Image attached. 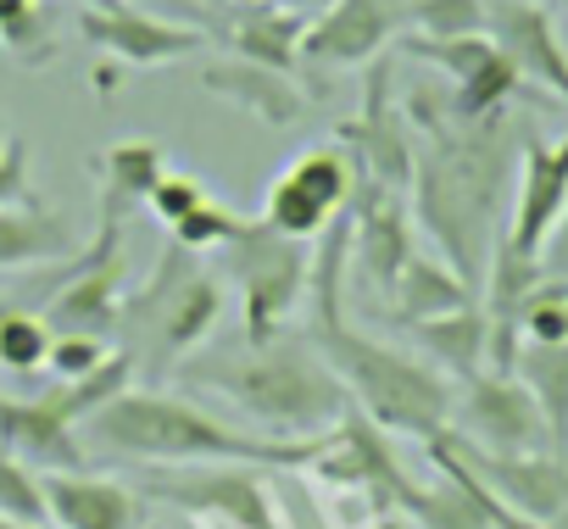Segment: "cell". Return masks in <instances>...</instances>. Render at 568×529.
Segmentation results:
<instances>
[{
    "instance_id": "1",
    "label": "cell",
    "mask_w": 568,
    "mask_h": 529,
    "mask_svg": "<svg viewBox=\"0 0 568 529\" xmlns=\"http://www.w3.org/2000/svg\"><path fill=\"white\" fill-rule=\"evenodd\" d=\"M413 123V223L446 251V268H457L474 291L485 285V262L496 251V206L513 179V123L479 118L463 123L435 95L407 101Z\"/></svg>"
},
{
    "instance_id": "2",
    "label": "cell",
    "mask_w": 568,
    "mask_h": 529,
    "mask_svg": "<svg viewBox=\"0 0 568 529\" xmlns=\"http://www.w3.org/2000/svg\"><path fill=\"white\" fill-rule=\"evenodd\" d=\"M346 262H352V206L313 240V285H307L313 324H307V340L341 374V385H346V396L363 418H374L385 435H407V440L424 446L440 429H452L457 385L429 357H413V352L385 346V340L363 335L357 324H346Z\"/></svg>"
},
{
    "instance_id": "3",
    "label": "cell",
    "mask_w": 568,
    "mask_h": 529,
    "mask_svg": "<svg viewBox=\"0 0 568 529\" xmlns=\"http://www.w3.org/2000/svg\"><path fill=\"white\" fill-rule=\"evenodd\" d=\"M84 440L106 457H129V462H156V468H195V462H245V468H313L324 457L329 435L313 440H278V435H251L240 424H223L217 413L145 385V390H123L112 396L90 424Z\"/></svg>"
},
{
    "instance_id": "4",
    "label": "cell",
    "mask_w": 568,
    "mask_h": 529,
    "mask_svg": "<svg viewBox=\"0 0 568 529\" xmlns=\"http://www.w3.org/2000/svg\"><path fill=\"white\" fill-rule=\"evenodd\" d=\"M173 374H179V385L217 390L223 401H234L240 418L262 424L278 440L329 435L352 413L341 374L318 357L313 340L278 335L267 346H245L240 357H184Z\"/></svg>"
},
{
    "instance_id": "5",
    "label": "cell",
    "mask_w": 568,
    "mask_h": 529,
    "mask_svg": "<svg viewBox=\"0 0 568 529\" xmlns=\"http://www.w3.org/2000/svg\"><path fill=\"white\" fill-rule=\"evenodd\" d=\"M223 318V279L217 268L195 251H184L179 240H168L151 262V274L134 285V296L123 302V352L134 357V374L145 379H168L184 357H195V346L217 329Z\"/></svg>"
},
{
    "instance_id": "6",
    "label": "cell",
    "mask_w": 568,
    "mask_h": 529,
    "mask_svg": "<svg viewBox=\"0 0 568 529\" xmlns=\"http://www.w3.org/2000/svg\"><path fill=\"white\" fill-rule=\"evenodd\" d=\"M217 279L234 285L240 296V335L245 346H267L284 335L313 285V240H291L262 217H245L223 245H217Z\"/></svg>"
},
{
    "instance_id": "7",
    "label": "cell",
    "mask_w": 568,
    "mask_h": 529,
    "mask_svg": "<svg viewBox=\"0 0 568 529\" xmlns=\"http://www.w3.org/2000/svg\"><path fill=\"white\" fill-rule=\"evenodd\" d=\"M134 206H123L118 195L101 190L95 206V240L84 251H73L68 279L45 307L51 335H95V340H118L123 329V302H129V262H123V217Z\"/></svg>"
},
{
    "instance_id": "8",
    "label": "cell",
    "mask_w": 568,
    "mask_h": 529,
    "mask_svg": "<svg viewBox=\"0 0 568 529\" xmlns=\"http://www.w3.org/2000/svg\"><path fill=\"white\" fill-rule=\"evenodd\" d=\"M134 490L151 501L184 507L206 523H223V529H291L278 518V496L262 479V468H245V462H195V468L156 474Z\"/></svg>"
},
{
    "instance_id": "9",
    "label": "cell",
    "mask_w": 568,
    "mask_h": 529,
    "mask_svg": "<svg viewBox=\"0 0 568 529\" xmlns=\"http://www.w3.org/2000/svg\"><path fill=\"white\" fill-rule=\"evenodd\" d=\"M357 195V162L346 145H313L284 167L262 195V223L291 240H318Z\"/></svg>"
},
{
    "instance_id": "10",
    "label": "cell",
    "mask_w": 568,
    "mask_h": 529,
    "mask_svg": "<svg viewBox=\"0 0 568 529\" xmlns=\"http://www.w3.org/2000/svg\"><path fill=\"white\" fill-rule=\"evenodd\" d=\"M507 512L529 518V523H546L557 512H568V462L557 451H485L474 440H463L457 429H440L435 435Z\"/></svg>"
},
{
    "instance_id": "11",
    "label": "cell",
    "mask_w": 568,
    "mask_h": 529,
    "mask_svg": "<svg viewBox=\"0 0 568 529\" xmlns=\"http://www.w3.org/2000/svg\"><path fill=\"white\" fill-rule=\"evenodd\" d=\"M452 424H457L463 440H474L485 451H551L557 446L540 401L529 396V385L518 374H496V368L457 385Z\"/></svg>"
},
{
    "instance_id": "12",
    "label": "cell",
    "mask_w": 568,
    "mask_h": 529,
    "mask_svg": "<svg viewBox=\"0 0 568 529\" xmlns=\"http://www.w3.org/2000/svg\"><path fill=\"white\" fill-rule=\"evenodd\" d=\"M335 145L352 151V162L368 184H385V190L413 184V123L402 118V106L390 95V62L385 57L368 62L363 106H357V118L335 123Z\"/></svg>"
},
{
    "instance_id": "13",
    "label": "cell",
    "mask_w": 568,
    "mask_h": 529,
    "mask_svg": "<svg viewBox=\"0 0 568 529\" xmlns=\"http://www.w3.org/2000/svg\"><path fill=\"white\" fill-rule=\"evenodd\" d=\"M407 34V0H329L302 34V68H363Z\"/></svg>"
},
{
    "instance_id": "14",
    "label": "cell",
    "mask_w": 568,
    "mask_h": 529,
    "mask_svg": "<svg viewBox=\"0 0 568 529\" xmlns=\"http://www.w3.org/2000/svg\"><path fill=\"white\" fill-rule=\"evenodd\" d=\"M79 34H84V45H95L101 57H112L123 68H168V62H184L190 51L206 45V34L195 23H168V18L134 12L129 0L84 7L79 12Z\"/></svg>"
},
{
    "instance_id": "15",
    "label": "cell",
    "mask_w": 568,
    "mask_h": 529,
    "mask_svg": "<svg viewBox=\"0 0 568 529\" xmlns=\"http://www.w3.org/2000/svg\"><path fill=\"white\" fill-rule=\"evenodd\" d=\"M413 206L402 201V190L368 184L357 173V195H352V262L363 268V279L390 302L402 268L413 262Z\"/></svg>"
},
{
    "instance_id": "16",
    "label": "cell",
    "mask_w": 568,
    "mask_h": 529,
    "mask_svg": "<svg viewBox=\"0 0 568 529\" xmlns=\"http://www.w3.org/2000/svg\"><path fill=\"white\" fill-rule=\"evenodd\" d=\"M562 212H568V134L562 140L529 134L518 145V195H513V223L501 240L524 256H540Z\"/></svg>"
},
{
    "instance_id": "17",
    "label": "cell",
    "mask_w": 568,
    "mask_h": 529,
    "mask_svg": "<svg viewBox=\"0 0 568 529\" xmlns=\"http://www.w3.org/2000/svg\"><path fill=\"white\" fill-rule=\"evenodd\" d=\"M490 45L518 68L524 84L568 101V45L557 40V23L540 0H490V18H485Z\"/></svg>"
},
{
    "instance_id": "18",
    "label": "cell",
    "mask_w": 568,
    "mask_h": 529,
    "mask_svg": "<svg viewBox=\"0 0 568 529\" xmlns=\"http://www.w3.org/2000/svg\"><path fill=\"white\" fill-rule=\"evenodd\" d=\"M190 12H195V29L223 40L234 57L278 68V73H302V34H307L313 18L284 12V7H223V12H206L201 0H190Z\"/></svg>"
},
{
    "instance_id": "19",
    "label": "cell",
    "mask_w": 568,
    "mask_h": 529,
    "mask_svg": "<svg viewBox=\"0 0 568 529\" xmlns=\"http://www.w3.org/2000/svg\"><path fill=\"white\" fill-rule=\"evenodd\" d=\"M40 496H45V518L57 529H140V518H145V496L134 485L101 479L90 468L40 474Z\"/></svg>"
},
{
    "instance_id": "20",
    "label": "cell",
    "mask_w": 568,
    "mask_h": 529,
    "mask_svg": "<svg viewBox=\"0 0 568 529\" xmlns=\"http://www.w3.org/2000/svg\"><path fill=\"white\" fill-rule=\"evenodd\" d=\"M201 90L240 106L245 118L267 123V129H296L307 118V90L296 84V73H278L245 57H223V62H201Z\"/></svg>"
},
{
    "instance_id": "21",
    "label": "cell",
    "mask_w": 568,
    "mask_h": 529,
    "mask_svg": "<svg viewBox=\"0 0 568 529\" xmlns=\"http://www.w3.org/2000/svg\"><path fill=\"white\" fill-rule=\"evenodd\" d=\"M0 446L34 474L90 468V446L45 396H0Z\"/></svg>"
},
{
    "instance_id": "22",
    "label": "cell",
    "mask_w": 568,
    "mask_h": 529,
    "mask_svg": "<svg viewBox=\"0 0 568 529\" xmlns=\"http://www.w3.org/2000/svg\"><path fill=\"white\" fill-rule=\"evenodd\" d=\"M407 335H413L418 357H429L452 385H463V379L490 368V318H485L479 302H468L457 313H440V318H424Z\"/></svg>"
},
{
    "instance_id": "23",
    "label": "cell",
    "mask_w": 568,
    "mask_h": 529,
    "mask_svg": "<svg viewBox=\"0 0 568 529\" xmlns=\"http://www.w3.org/2000/svg\"><path fill=\"white\" fill-rule=\"evenodd\" d=\"M79 251V228L40 206V201H18L0 206V274H23L40 268V262H68Z\"/></svg>"
},
{
    "instance_id": "24",
    "label": "cell",
    "mask_w": 568,
    "mask_h": 529,
    "mask_svg": "<svg viewBox=\"0 0 568 529\" xmlns=\"http://www.w3.org/2000/svg\"><path fill=\"white\" fill-rule=\"evenodd\" d=\"M468 302H479V291L457 268H446V262H435V256H413L402 268V279H396V291H390V318L413 329V324L457 313Z\"/></svg>"
},
{
    "instance_id": "25",
    "label": "cell",
    "mask_w": 568,
    "mask_h": 529,
    "mask_svg": "<svg viewBox=\"0 0 568 529\" xmlns=\"http://www.w3.org/2000/svg\"><path fill=\"white\" fill-rule=\"evenodd\" d=\"M0 51L18 68L57 62V7L51 0H0Z\"/></svg>"
},
{
    "instance_id": "26",
    "label": "cell",
    "mask_w": 568,
    "mask_h": 529,
    "mask_svg": "<svg viewBox=\"0 0 568 529\" xmlns=\"http://www.w3.org/2000/svg\"><path fill=\"white\" fill-rule=\"evenodd\" d=\"M162 173H168V151L145 134H129L101 156V190L118 195L123 206H145V195L156 190Z\"/></svg>"
},
{
    "instance_id": "27",
    "label": "cell",
    "mask_w": 568,
    "mask_h": 529,
    "mask_svg": "<svg viewBox=\"0 0 568 529\" xmlns=\"http://www.w3.org/2000/svg\"><path fill=\"white\" fill-rule=\"evenodd\" d=\"M513 374L529 385V396L546 413V429L557 446H568V346H518Z\"/></svg>"
},
{
    "instance_id": "28",
    "label": "cell",
    "mask_w": 568,
    "mask_h": 529,
    "mask_svg": "<svg viewBox=\"0 0 568 529\" xmlns=\"http://www.w3.org/2000/svg\"><path fill=\"white\" fill-rule=\"evenodd\" d=\"M402 512L418 529H490V518L479 512V501L468 496V485H457L452 474H440V485H413V496L402 501Z\"/></svg>"
},
{
    "instance_id": "29",
    "label": "cell",
    "mask_w": 568,
    "mask_h": 529,
    "mask_svg": "<svg viewBox=\"0 0 568 529\" xmlns=\"http://www.w3.org/2000/svg\"><path fill=\"white\" fill-rule=\"evenodd\" d=\"M51 324L40 313H23L12 302H0V368L12 379H34L45 374V357H51Z\"/></svg>"
},
{
    "instance_id": "30",
    "label": "cell",
    "mask_w": 568,
    "mask_h": 529,
    "mask_svg": "<svg viewBox=\"0 0 568 529\" xmlns=\"http://www.w3.org/2000/svg\"><path fill=\"white\" fill-rule=\"evenodd\" d=\"M518 346H568V279L540 274L518 307Z\"/></svg>"
},
{
    "instance_id": "31",
    "label": "cell",
    "mask_w": 568,
    "mask_h": 529,
    "mask_svg": "<svg viewBox=\"0 0 568 529\" xmlns=\"http://www.w3.org/2000/svg\"><path fill=\"white\" fill-rule=\"evenodd\" d=\"M490 0H407V34L424 40H468L485 34Z\"/></svg>"
},
{
    "instance_id": "32",
    "label": "cell",
    "mask_w": 568,
    "mask_h": 529,
    "mask_svg": "<svg viewBox=\"0 0 568 529\" xmlns=\"http://www.w3.org/2000/svg\"><path fill=\"white\" fill-rule=\"evenodd\" d=\"M240 223H245V217H240L234 206H223V201L212 195V201H201V206H195L190 217H179V223L168 228V240H179L184 251L206 256V251H217V245H223V240H229V234H234Z\"/></svg>"
},
{
    "instance_id": "33",
    "label": "cell",
    "mask_w": 568,
    "mask_h": 529,
    "mask_svg": "<svg viewBox=\"0 0 568 529\" xmlns=\"http://www.w3.org/2000/svg\"><path fill=\"white\" fill-rule=\"evenodd\" d=\"M0 512H7V518L51 523V518H45V496H40V474L23 468L7 446H0Z\"/></svg>"
},
{
    "instance_id": "34",
    "label": "cell",
    "mask_w": 568,
    "mask_h": 529,
    "mask_svg": "<svg viewBox=\"0 0 568 529\" xmlns=\"http://www.w3.org/2000/svg\"><path fill=\"white\" fill-rule=\"evenodd\" d=\"M201 201H212L206 179H201V173H173V167H168V173L156 179V190L145 195V206H151V217H156L162 228H173L179 217H190Z\"/></svg>"
},
{
    "instance_id": "35",
    "label": "cell",
    "mask_w": 568,
    "mask_h": 529,
    "mask_svg": "<svg viewBox=\"0 0 568 529\" xmlns=\"http://www.w3.org/2000/svg\"><path fill=\"white\" fill-rule=\"evenodd\" d=\"M106 357H112V340H95V335H57V340H51V357H45V374H51L57 385H73V379H90Z\"/></svg>"
},
{
    "instance_id": "36",
    "label": "cell",
    "mask_w": 568,
    "mask_h": 529,
    "mask_svg": "<svg viewBox=\"0 0 568 529\" xmlns=\"http://www.w3.org/2000/svg\"><path fill=\"white\" fill-rule=\"evenodd\" d=\"M18 201H34V184H29V145L0 129V206H18Z\"/></svg>"
},
{
    "instance_id": "37",
    "label": "cell",
    "mask_w": 568,
    "mask_h": 529,
    "mask_svg": "<svg viewBox=\"0 0 568 529\" xmlns=\"http://www.w3.org/2000/svg\"><path fill=\"white\" fill-rule=\"evenodd\" d=\"M540 268H546V274H562V279H568V212H562V223L551 228V240L540 245Z\"/></svg>"
},
{
    "instance_id": "38",
    "label": "cell",
    "mask_w": 568,
    "mask_h": 529,
    "mask_svg": "<svg viewBox=\"0 0 568 529\" xmlns=\"http://www.w3.org/2000/svg\"><path fill=\"white\" fill-rule=\"evenodd\" d=\"M518 529H568V512H557V518H546V523H529V518H524Z\"/></svg>"
},
{
    "instance_id": "39",
    "label": "cell",
    "mask_w": 568,
    "mask_h": 529,
    "mask_svg": "<svg viewBox=\"0 0 568 529\" xmlns=\"http://www.w3.org/2000/svg\"><path fill=\"white\" fill-rule=\"evenodd\" d=\"M0 529H45V523H34V518H7V512H0Z\"/></svg>"
},
{
    "instance_id": "40",
    "label": "cell",
    "mask_w": 568,
    "mask_h": 529,
    "mask_svg": "<svg viewBox=\"0 0 568 529\" xmlns=\"http://www.w3.org/2000/svg\"><path fill=\"white\" fill-rule=\"evenodd\" d=\"M90 7H112V0H90Z\"/></svg>"
}]
</instances>
